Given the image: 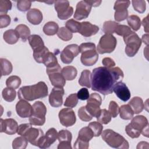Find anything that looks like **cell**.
Listing matches in <instances>:
<instances>
[{
    "label": "cell",
    "mask_w": 149,
    "mask_h": 149,
    "mask_svg": "<svg viewBox=\"0 0 149 149\" xmlns=\"http://www.w3.org/2000/svg\"><path fill=\"white\" fill-rule=\"evenodd\" d=\"M58 37L63 41H68L72 38L73 34L66 27H62L59 29L57 32Z\"/></svg>",
    "instance_id": "ab89813d"
},
{
    "label": "cell",
    "mask_w": 149,
    "mask_h": 149,
    "mask_svg": "<svg viewBox=\"0 0 149 149\" xmlns=\"http://www.w3.org/2000/svg\"><path fill=\"white\" fill-rule=\"evenodd\" d=\"M128 104L132 109L134 113L136 114L141 112L144 107L143 101L139 97H134L132 98Z\"/></svg>",
    "instance_id": "484cf974"
},
{
    "label": "cell",
    "mask_w": 149,
    "mask_h": 149,
    "mask_svg": "<svg viewBox=\"0 0 149 149\" xmlns=\"http://www.w3.org/2000/svg\"><path fill=\"white\" fill-rule=\"evenodd\" d=\"M91 72L89 70H84L79 79V83L81 86L87 88L91 87Z\"/></svg>",
    "instance_id": "d6a6232c"
},
{
    "label": "cell",
    "mask_w": 149,
    "mask_h": 149,
    "mask_svg": "<svg viewBox=\"0 0 149 149\" xmlns=\"http://www.w3.org/2000/svg\"><path fill=\"white\" fill-rule=\"evenodd\" d=\"M102 65L104 66V67H106L108 68H112L115 65V62H114V61L109 57L104 58L102 61Z\"/></svg>",
    "instance_id": "680465c9"
},
{
    "label": "cell",
    "mask_w": 149,
    "mask_h": 149,
    "mask_svg": "<svg viewBox=\"0 0 149 149\" xmlns=\"http://www.w3.org/2000/svg\"><path fill=\"white\" fill-rule=\"evenodd\" d=\"M130 124L134 129L140 132L144 136L148 137V122L144 116L137 115L133 117Z\"/></svg>",
    "instance_id": "5bb4252c"
},
{
    "label": "cell",
    "mask_w": 149,
    "mask_h": 149,
    "mask_svg": "<svg viewBox=\"0 0 149 149\" xmlns=\"http://www.w3.org/2000/svg\"><path fill=\"white\" fill-rule=\"evenodd\" d=\"M49 52V49L46 47H44L39 51H33V57L37 63H44Z\"/></svg>",
    "instance_id": "83f0119b"
},
{
    "label": "cell",
    "mask_w": 149,
    "mask_h": 149,
    "mask_svg": "<svg viewBox=\"0 0 149 149\" xmlns=\"http://www.w3.org/2000/svg\"><path fill=\"white\" fill-rule=\"evenodd\" d=\"M87 1L91 5V6H93V7L98 6L101 3V1Z\"/></svg>",
    "instance_id": "6125c7cd"
},
{
    "label": "cell",
    "mask_w": 149,
    "mask_h": 149,
    "mask_svg": "<svg viewBox=\"0 0 149 149\" xmlns=\"http://www.w3.org/2000/svg\"><path fill=\"white\" fill-rule=\"evenodd\" d=\"M116 44V39L112 34H105L99 41L97 48V52L100 54L111 53L115 50Z\"/></svg>",
    "instance_id": "52a82bcc"
},
{
    "label": "cell",
    "mask_w": 149,
    "mask_h": 149,
    "mask_svg": "<svg viewBox=\"0 0 149 149\" xmlns=\"http://www.w3.org/2000/svg\"><path fill=\"white\" fill-rule=\"evenodd\" d=\"M54 3L55 10L60 19L66 20L72 16L73 8L70 6L68 1H56Z\"/></svg>",
    "instance_id": "8fae6325"
},
{
    "label": "cell",
    "mask_w": 149,
    "mask_h": 149,
    "mask_svg": "<svg viewBox=\"0 0 149 149\" xmlns=\"http://www.w3.org/2000/svg\"><path fill=\"white\" fill-rule=\"evenodd\" d=\"M111 115L106 109H101L99 114L96 117L97 121L101 124L107 125L111 120Z\"/></svg>",
    "instance_id": "e575fe53"
},
{
    "label": "cell",
    "mask_w": 149,
    "mask_h": 149,
    "mask_svg": "<svg viewBox=\"0 0 149 149\" xmlns=\"http://www.w3.org/2000/svg\"><path fill=\"white\" fill-rule=\"evenodd\" d=\"M101 102L102 98L100 95L97 93H92L87 99L86 109L93 117L96 118L100 112Z\"/></svg>",
    "instance_id": "30bf717a"
},
{
    "label": "cell",
    "mask_w": 149,
    "mask_h": 149,
    "mask_svg": "<svg viewBox=\"0 0 149 149\" xmlns=\"http://www.w3.org/2000/svg\"><path fill=\"white\" fill-rule=\"evenodd\" d=\"M61 70L62 69L59 63L46 69L49 80L54 87H63L66 84V80L63 76Z\"/></svg>",
    "instance_id": "9c48e42d"
},
{
    "label": "cell",
    "mask_w": 149,
    "mask_h": 149,
    "mask_svg": "<svg viewBox=\"0 0 149 149\" xmlns=\"http://www.w3.org/2000/svg\"><path fill=\"white\" fill-rule=\"evenodd\" d=\"M60 123L65 127L73 126L76 121L75 113L70 108L62 109L58 114Z\"/></svg>",
    "instance_id": "4fadbf2b"
},
{
    "label": "cell",
    "mask_w": 149,
    "mask_h": 149,
    "mask_svg": "<svg viewBox=\"0 0 149 149\" xmlns=\"http://www.w3.org/2000/svg\"><path fill=\"white\" fill-rule=\"evenodd\" d=\"M2 95L5 101L7 102H12L16 98V92L13 88L6 87L2 90Z\"/></svg>",
    "instance_id": "8d00e7d4"
},
{
    "label": "cell",
    "mask_w": 149,
    "mask_h": 149,
    "mask_svg": "<svg viewBox=\"0 0 149 149\" xmlns=\"http://www.w3.org/2000/svg\"><path fill=\"white\" fill-rule=\"evenodd\" d=\"M78 99L77 94H72L66 98L64 102V106L69 108H73L77 104Z\"/></svg>",
    "instance_id": "7bdbcfd3"
},
{
    "label": "cell",
    "mask_w": 149,
    "mask_h": 149,
    "mask_svg": "<svg viewBox=\"0 0 149 149\" xmlns=\"http://www.w3.org/2000/svg\"><path fill=\"white\" fill-rule=\"evenodd\" d=\"M113 91L116 96L122 101L126 102L129 100L131 94L130 92L125 83L122 81H119L114 85Z\"/></svg>",
    "instance_id": "ffe728a7"
},
{
    "label": "cell",
    "mask_w": 149,
    "mask_h": 149,
    "mask_svg": "<svg viewBox=\"0 0 149 149\" xmlns=\"http://www.w3.org/2000/svg\"><path fill=\"white\" fill-rule=\"evenodd\" d=\"M21 84V79L20 78L15 75H13L11 76H9L6 81V85L7 87L16 89L18 88L20 85Z\"/></svg>",
    "instance_id": "74e56055"
},
{
    "label": "cell",
    "mask_w": 149,
    "mask_h": 149,
    "mask_svg": "<svg viewBox=\"0 0 149 149\" xmlns=\"http://www.w3.org/2000/svg\"><path fill=\"white\" fill-rule=\"evenodd\" d=\"M133 6L134 9V10L139 13H143L145 12L146 8V1L143 0H133L132 1Z\"/></svg>",
    "instance_id": "bcb514c9"
},
{
    "label": "cell",
    "mask_w": 149,
    "mask_h": 149,
    "mask_svg": "<svg viewBox=\"0 0 149 149\" xmlns=\"http://www.w3.org/2000/svg\"><path fill=\"white\" fill-rule=\"evenodd\" d=\"M123 40L126 45L125 53L129 57L134 56L141 47L142 42L141 39L136 33L132 31L123 37Z\"/></svg>",
    "instance_id": "8992f818"
},
{
    "label": "cell",
    "mask_w": 149,
    "mask_h": 149,
    "mask_svg": "<svg viewBox=\"0 0 149 149\" xmlns=\"http://www.w3.org/2000/svg\"><path fill=\"white\" fill-rule=\"evenodd\" d=\"M48 87L44 81H39L31 86H23L19 88L17 94L20 100L32 101L43 98L48 95Z\"/></svg>",
    "instance_id": "7a4b0ae2"
},
{
    "label": "cell",
    "mask_w": 149,
    "mask_h": 149,
    "mask_svg": "<svg viewBox=\"0 0 149 149\" xmlns=\"http://www.w3.org/2000/svg\"><path fill=\"white\" fill-rule=\"evenodd\" d=\"M61 72L66 80H73L76 78L77 74L76 68L73 66H67L64 67L62 69Z\"/></svg>",
    "instance_id": "f1b7e54d"
},
{
    "label": "cell",
    "mask_w": 149,
    "mask_h": 149,
    "mask_svg": "<svg viewBox=\"0 0 149 149\" xmlns=\"http://www.w3.org/2000/svg\"><path fill=\"white\" fill-rule=\"evenodd\" d=\"M33 112L29 117V122L31 125L42 126L45 122V115L47 108L44 104L41 101H36L32 105Z\"/></svg>",
    "instance_id": "5b68a950"
},
{
    "label": "cell",
    "mask_w": 149,
    "mask_h": 149,
    "mask_svg": "<svg viewBox=\"0 0 149 149\" xmlns=\"http://www.w3.org/2000/svg\"><path fill=\"white\" fill-rule=\"evenodd\" d=\"M108 111L112 118H115L119 113V107L114 101H111L109 104Z\"/></svg>",
    "instance_id": "f907efd6"
},
{
    "label": "cell",
    "mask_w": 149,
    "mask_h": 149,
    "mask_svg": "<svg viewBox=\"0 0 149 149\" xmlns=\"http://www.w3.org/2000/svg\"><path fill=\"white\" fill-rule=\"evenodd\" d=\"M132 31L131 29L126 25L123 24H118L116 28L115 33L120 36L125 37L129 34Z\"/></svg>",
    "instance_id": "7dc6e473"
},
{
    "label": "cell",
    "mask_w": 149,
    "mask_h": 149,
    "mask_svg": "<svg viewBox=\"0 0 149 149\" xmlns=\"http://www.w3.org/2000/svg\"><path fill=\"white\" fill-rule=\"evenodd\" d=\"M78 116L79 118L84 122H88L90 121L93 116L90 114V113L86 110V107L84 106L81 107L78 110Z\"/></svg>",
    "instance_id": "f6af8a7d"
},
{
    "label": "cell",
    "mask_w": 149,
    "mask_h": 149,
    "mask_svg": "<svg viewBox=\"0 0 149 149\" xmlns=\"http://www.w3.org/2000/svg\"><path fill=\"white\" fill-rule=\"evenodd\" d=\"M79 49L81 54L80 61L83 65L92 66L98 61V54L95 44L93 42L82 43L79 46Z\"/></svg>",
    "instance_id": "277c9868"
},
{
    "label": "cell",
    "mask_w": 149,
    "mask_h": 149,
    "mask_svg": "<svg viewBox=\"0 0 149 149\" xmlns=\"http://www.w3.org/2000/svg\"><path fill=\"white\" fill-rule=\"evenodd\" d=\"M65 91L63 87H54L49 95V102L51 106L55 108L61 107L63 103V95Z\"/></svg>",
    "instance_id": "e0dca14e"
},
{
    "label": "cell",
    "mask_w": 149,
    "mask_h": 149,
    "mask_svg": "<svg viewBox=\"0 0 149 149\" xmlns=\"http://www.w3.org/2000/svg\"><path fill=\"white\" fill-rule=\"evenodd\" d=\"M141 41H143L144 44H146V45H148V34H146L143 36L142 37V40H141Z\"/></svg>",
    "instance_id": "be15d7a7"
},
{
    "label": "cell",
    "mask_w": 149,
    "mask_h": 149,
    "mask_svg": "<svg viewBox=\"0 0 149 149\" xmlns=\"http://www.w3.org/2000/svg\"><path fill=\"white\" fill-rule=\"evenodd\" d=\"M32 125L29 123H24L21 124L19 126L18 130H17V134L22 136H23L24 133L27 130V129L31 126Z\"/></svg>",
    "instance_id": "91938a15"
},
{
    "label": "cell",
    "mask_w": 149,
    "mask_h": 149,
    "mask_svg": "<svg viewBox=\"0 0 149 149\" xmlns=\"http://www.w3.org/2000/svg\"><path fill=\"white\" fill-rule=\"evenodd\" d=\"M59 30L58 24L55 22H48L43 27V32L47 36H54Z\"/></svg>",
    "instance_id": "1f68e13d"
},
{
    "label": "cell",
    "mask_w": 149,
    "mask_h": 149,
    "mask_svg": "<svg viewBox=\"0 0 149 149\" xmlns=\"http://www.w3.org/2000/svg\"><path fill=\"white\" fill-rule=\"evenodd\" d=\"M91 5L87 1H81L76 5V10L74 14V19L77 20H81L86 19L91 10Z\"/></svg>",
    "instance_id": "2e32d148"
},
{
    "label": "cell",
    "mask_w": 149,
    "mask_h": 149,
    "mask_svg": "<svg viewBox=\"0 0 149 149\" xmlns=\"http://www.w3.org/2000/svg\"><path fill=\"white\" fill-rule=\"evenodd\" d=\"M27 20L34 25L39 24L42 20V13L38 9L33 8L28 10L26 15Z\"/></svg>",
    "instance_id": "cb8c5ba5"
},
{
    "label": "cell",
    "mask_w": 149,
    "mask_h": 149,
    "mask_svg": "<svg viewBox=\"0 0 149 149\" xmlns=\"http://www.w3.org/2000/svg\"><path fill=\"white\" fill-rule=\"evenodd\" d=\"M58 139V132L55 128L48 129L43 136L38 147L40 148H47L51 146Z\"/></svg>",
    "instance_id": "7402d4cb"
},
{
    "label": "cell",
    "mask_w": 149,
    "mask_h": 149,
    "mask_svg": "<svg viewBox=\"0 0 149 149\" xmlns=\"http://www.w3.org/2000/svg\"><path fill=\"white\" fill-rule=\"evenodd\" d=\"M130 3V1H116L115 2L113 9L115 11L126 10Z\"/></svg>",
    "instance_id": "c3c4849f"
},
{
    "label": "cell",
    "mask_w": 149,
    "mask_h": 149,
    "mask_svg": "<svg viewBox=\"0 0 149 149\" xmlns=\"http://www.w3.org/2000/svg\"><path fill=\"white\" fill-rule=\"evenodd\" d=\"M102 140L110 147L118 149H128L129 144L128 141L120 134L113 130L108 129L104 130L101 133Z\"/></svg>",
    "instance_id": "3957f363"
},
{
    "label": "cell",
    "mask_w": 149,
    "mask_h": 149,
    "mask_svg": "<svg viewBox=\"0 0 149 149\" xmlns=\"http://www.w3.org/2000/svg\"><path fill=\"white\" fill-rule=\"evenodd\" d=\"M29 42L33 51H37L43 48L45 45L41 37L37 34L31 35L29 39Z\"/></svg>",
    "instance_id": "d4e9b609"
},
{
    "label": "cell",
    "mask_w": 149,
    "mask_h": 149,
    "mask_svg": "<svg viewBox=\"0 0 149 149\" xmlns=\"http://www.w3.org/2000/svg\"><path fill=\"white\" fill-rule=\"evenodd\" d=\"M94 137V134L88 126L81 128L79 132L78 137L74 143V148L87 149L89 147V141Z\"/></svg>",
    "instance_id": "ba28073f"
},
{
    "label": "cell",
    "mask_w": 149,
    "mask_h": 149,
    "mask_svg": "<svg viewBox=\"0 0 149 149\" xmlns=\"http://www.w3.org/2000/svg\"><path fill=\"white\" fill-rule=\"evenodd\" d=\"M1 123V130L0 132H4L6 134L12 135L16 133H17L18 130V124L17 122L12 119L8 118L6 119H0Z\"/></svg>",
    "instance_id": "ac0fdd59"
},
{
    "label": "cell",
    "mask_w": 149,
    "mask_h": 149,
    "mask_svg": "<svg viewBox=\"0 0 149 149\" xmlns=\"http://www.w3.org/2000/svg\"><path fill=\"white\" fill-rule=\"evenodd\" d=\"M72 135L68 130H62L58 133V140L59 144L58 149H71V141Z\"/></svg>",
    "instance_id": "d6986e66"
},
{
    "label": "cell",
    "mask_w": 149,
    "mask_h": 149,
    "mask_svg": "<svg viewBox=\"0 0 149 149\" xmlns=\"http://www.w3.org/2000/svg\"><path fill=\"white\" fill-rule=\"evenodd\" d=\"M123 76V72L119 67L96 68L91 74V89L103 95L110 94L113 92L116 82Z\"/></svg>",
    "instance_id": "6da1fadb"
},
{
    "label": "cell",
    "mask_w": 149,
    "mask_h": 149,
    "mask_svg": "<svg viewBox=\"0 0 149 149\" xmlns=\"http://www.w3.org/2000/svg\"><path fill=\"white\" fill-rule=\"evenodd\" d=\"M19 35L15 30L9 29L4 32L3 38L5 41L9 44L16 43L19 38Z\"/></svg>",
    "instance_id": "4316f807"
},
{
    "label": "cell",
    "mask_w": 149,
    "mask_h": 149,
    "mask_svg": "<svg viewBox=\"0 0 149 149\" xmlns=\"http://www.w3.org/2000/svg\"><path fill=\"white\" fill-rule=\"evenodd\" d=\"M88 126L91 129V130L93 132L94 136L98 137L101 134L102 129H103V126L100 122H90L88 124Z\"/></svg>",
    "instance_id": "b9f144b4"
},
{
    "label": "cell",
    "mask_w": 149,
    "mask_h": 149,
    "mask_svg": "<svg viewBox=\"0 0 149 149\" xmlns=\"http://www.w3.org/2000/svg\"><path fill=\"white\" fill-rule=\"evenodd\" d=\"M125 131L126 133H127V134L132 139H134V138H137L140 136L141 132L136 130L135 129H134L131 125L129 123L128 124L126 127H125Z\"/></svg>",
    "instance_id": "db71d44e"
},
{
    "label": "cell",
    "mask_w": 149,
    "mask_h": 149,
    "mask_svg": "<svg viewBox=\"0 0 149 149\" xmlns=\"http://www.w3.org/2000/svg\"><path fill=\"white\" fill-rule=\"evenodd\" d=\"M119 113L121 119L130 120L134 115V112L129 104L123 105L119 108Z\"/></svg>",
    "instance_id": "4dcf8cb0"
},
{
    "label": "cell",
    "mask_w": 149,
    "mask_h": 149,
    "mask_svg": "<svg viewBox=\"0 0 149 149\" xmlns=\"http://www.w3.org/2000/svg\"><path fill=\"white\" fill-rule=\"evenodd\" d=\"M80 53L79 46L77 44H70L67 45L61 52L60 57L62 62L65 64L70 63L74 57Z\"/></svg>",
    "instance_id": "7c38bea8"
},
{
    "label": "cell",
    "mask_w": 149,
    "mask_h": 149,
    "mask_svg": "<svg viewBox=\"0 0 149 149\" xmlns=\"http://www.w3.org/2000/svg\"><path fill=\"white\" fill-rule=\"evenodd\" d=\"M58 63L57 58L52 52H49L48 57L47 58L45 61L44 63L46 68L52 67L53 66L57 65Z\"/></svg>",
    "instance_id": "f5cc1de1"
},
{
    "label": "cell",
    "mask_w": 149,
    "mask_h": 149,
    "mask_svg": "<svg viewBox=\"0 0 149 149\" xmlns=\"http://www.w3.org/2000/svg\"><path fill=\"white\" fill-rule=\"evenodd\" d=\"M99 30V27L93 24L88 22H83L80 23L78 33L86 37H89L97 34Z\"/></svg>",
    "instance_id": "603a6c76"
},
{
    "label": "cell",
    "mask_w": 149,
    "mask_h": 149,
    "mask_svg": "<svg viewBox=\"0 0 149 149\" xmlns=\"http://www.w3.org/2000/svg\"><path fill=\"white\" fill-rule=\"evenodd\" d=\"M12 8V2L8 0H0V13L5 15Z\"/></svg>",
    "instance_id": "681fc988"
},
{
    "label": "cell",
    "mask_w": 149,
    "mask_h": 149,
    "mask_svg": "<svg viewBox=\"0 0 149 149\" xmlns=\"http://www.w3.org/2000/svg\"><path fill=\"white\" fill-rule=\"evenodd\" d=\"M77 95L78 98L81 100H86L90 97L88 90L86 88H82L79 90L77 93Z\"/></svg>",
    "instance_id": "6f0895ef"
},
{
    "label": "cell",
    "mask_w": 149,
    "mask_h": 149,
    "mask_svg": "<svg viewBox=\"0 0 149 149\" xmlns=\"http://www.w3.org/2000/svg\"><path fill=\"white\" fill-rule=\"evenodd\" d=\"M16 111L20 118H29L32 114L33 107L26 100H20L16 105Z\"/></svg>",
    "instance_id": "44dd1931"
},
{
    "label": "cell",
    "mask_w": 149,
    "mask_h": 149,
    "mask_svg": "<svg viewBox=\"0 0 149 149\" xmlns=\"http://www.w3.org/2000/svg\"><path fill=\"white\" fill-rule=\"evenodd\" d=\"M148 16L143 19L142 21V24L144 27V30L146 33H148Z\"/></svg>",
    "instance_id": "94428289"
},
{
    "label": "cell",
    "mask_w": 149,
    "mask_h": 149,
    "mask_svg": "<svg viewBox=\"0 0 149 149\" xmlns=\"http://www.w3.org/2000/svg\"><path fill=\"white\" fill-rule=\"evenodd\" d=\"M15 30L17 32L19 37L24 42L26 41L30 36V30L28 26L25 24H20L16 26Z\"/></svg>",
    "instance_id": "f546056e"
},
{
    "label": "cell",
    "mask_w": 149,
    "mask_h": 149,
    "mask_svg": "<svg viewBox=\"0 0 149 149\" xmlns=\"http://www.w3.org/2000/svg\"><path fill=\"white\" fill-rule=\"evenodd\" d=\"M128 11L127 10H122V11H115L114 17L116 22H121L127 18Z\"/></svg>",
    "instance_id": "11a10c76"
},
{
    "label": "cell",
    "mask_w": 149,
    "mask_h": 149,
    "mask_svg": "<svg viewBox=\"0 0 149 149\" xmlns=\"http://www.w3.org/2000/svg\"><path fill=\"white\" fill-rule=\"evenodd\" d=\"M10 17L8 15H0V27L4 28L9 26L10 23Z\"/></svg>",
    "instance_id": "9f6ffc18"
},
{
    "label": "cell",
    "mask_w": 149,
    "mask_h": 149,
    "mask_svg": "<svg viewBox=\"0 0 149 149\" xmlns=\"http://www.w3.org/2000/svg\"><path fill=\"white\" fill-rule=\"evenodd\" d=\"M31 5V1L22 0L17 1V8L21 12H26L29 10Z\"/></svg>",
    "instance_id": "816d5d0a"
},
{
    "label": "cell",
    "mask_w": 149,
    "mask_h": 149,
    "mask_svg": "<svg viewBox=\"0 0 149 149\" xmlns=\"http://www.w3.org/2000/svg\"><path fill=\"white\" fill-rule=\"evenodd\" d=\"M28 144V140L23 136L16 137L12 141V147L14 149H24Z\"/></svg>",
    "instance_id": "f35d334b"
},
{
    "label": "cell",
    "mask_w": 149,
    "mask_h": 149,
    "mask_svg": "<svg viewBox=\"0 0 149 149\" xmlns=\"http://www.w3.org/2000/svg\"><path fill=\"white\" fill-rule=\"evenodd\" d=\"M1 70L2 76L9 74L13 70V66L11 62L5 58H1Z\"/></svg>",
    "instance_id": "836d02e7"
},
{
    "label": "cell",
    "mask_w": 149,
    "mask_h": 149,
    "mask_svg": "<svg viewBox=\"0 0 149 149\" xmlns=\"http://www.w3.org/2000/svg\"><path fill=\"white\" fill-rule=\"evenodd\" d=\"M119 24L118 23L109 20L104 22L102 27V31L105 34H112L115 33L117 26Z\"/></svg>",
    "instance_id": "60d3db41"
},
{
    "label": "cell",
    "mask_w": 149,
    "mask_h": 149,
    "mask_svg": "<svg viewBox=\"0 0 149 149\" xmlns=\"http://www.w3.org/2000/svg\"><path fill=\"white\" fill-rule=\"evenodd\" d=\"M80 23L72 19L68 20L65 23L66 27L72 33H78Z\"/></svg>",
    "instance_id": "ee69618b"
},
{
    "label": "cell",
    "mask_w": 149,
    "mask_h": 149,
    "mask_svg": "<svg viewBox=\"0 0 149 149\" xmlns=\"http://www.w3.org/2000/svg\"><path fill=\"white\" fill-rule=\"evenodd\" d=\"M127 22L129 26L134 31H137L141 27V20L137 15H130L127 19Z\"/></svg>",
    "instance_id": "d590c367"
},
{
    "label": "cell",
    "mask_w": 149,
    "mask_h": 149,
    "mask_svg": "<svg viewBox=\"0 0 149 149\" xmlns=\"http://www.w3.org/2000/svg\"><path fill=\"white\" fill-rule=\"evenodd\" d=\"M44 136V133L41 129L32 127L31 126L24 133L23 136L24 137L30 144L38 147Z\"/></svg>",
    "instance_id": "9a60e30c"
}]
</instances>
